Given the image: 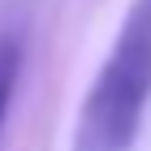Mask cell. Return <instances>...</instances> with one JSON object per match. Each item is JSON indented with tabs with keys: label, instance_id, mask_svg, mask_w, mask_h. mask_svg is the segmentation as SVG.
<instances>
[{
	"label": "cell",
	"instance_id": "cell-1",
	"mask_svg": "<svg viewBox=\"0 0 151 151\" xmlns=\"http://www.w3.org/2000/svg\"><path fill=\"white\" fill-rule=\"evenodd\" d=\"M151 108V0H129L73 116L69 151H134Z\"/></svg>",
	"mask_w": 151,
	"mask_h": 151
},
{
	"label": "cell",
	"instance_id": "cell-2",
	"mask_svg": "<svg viewBox=\"0 0 151 151\" xmlns=\"http://www.w3.org/2000/svg\"><path fill=\"white\" fill-rule=\"evenodd\" d=\"M22 39L17 35H0V138H4V125H9V108L13 95H17V82H22Z\"/></svg>",
	"mask_w": 151,
	"mask_h": 151
}]
</instances>
